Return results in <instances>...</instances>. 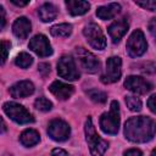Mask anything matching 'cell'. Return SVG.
<instances>
[{"instance_id": "obj_1", "label": "cell", "mask_w": 156, "mask_h": 156, "mask_svg": "<svg viewBox=\"0 0 156 156\" xmlns=\"http://www.w3.org/2000/svg\"><path fill=\"white\" fill-rule=\"evenodd\" d=\"M124 135L133 143L150 141L155 135V122L144 116L132 117L124 124Z\"/></svg>"}, {"instance_id": "obj_2", "label": "cell", "mask_w": 156, "mask_h": 156, "mask_svg": "<svg viewBox=\"0 0 156 156\" xmlns=\"http://www.w3.org/2000/svg\"><path fill=\"white\" fill-rule=\"evenodd\" d=\"M84 130H85V139H87L91 156H102L107 150L108 143L102 138H100V135L96 133L90 117H88V119L85 121Z\"/></svg>"}, {"instance_id": "obj_3", "label": "cell", "mask_w": 156, "mask_h": 156, "mask_svg": "<svg viewBox=\"0 0 156 156\" xmlns=\"http://www.w3.org/2000/svg\"><path fill=\"white\" fill-rule=\"evenodd\" d=\"M119 105L118 102L115 100L111 102V107L108 112H105L101 115L100 117V128L104 133L110 134V135H115L118 132L119 128Z\"/></svg>"}, {"instance_id": "obj_4", "label": "cell", "mask_w": 156, "mask_h": 156, "mask_svg": "<svg viewBox=\"0 0 156 156\" xmlns=\"http://www.w3.org/2000/svg\"><path fill=\"white\" fill-rule=\"evenodd\" d=\"M4 111L13 122H16L18 124H27V123L34 122V118L29 113V111H27L22 105L17 104V102H13V101L5 102Z\"/></svg>"}, {"instance_id": "obj_5", "label": "cell", "mask_w": 156, "mask_h": 156, "mask_svg": "<svg viewBox=\"0 0 156 156\" xmlns=\"http://www.w3.org/2000/svg\"><path fill=\"white\" fill-rule=\"evenodd\" d=\"M147 49V43L144 33L140 29L134 30L127 40V51L130 57L141 56Z\"/></svg>"}, {"instance_id": "obj_6", "label": "cell", "mask_w": 156, "mask_h": 156, "mask_svg": "<svg viewBox=\"0 0 156 156\" xmlns=\"http://www.w3.org/2000/svg\"><path fill=\"white\" fill-rule=\"evenodd\" d=\"M83 34L89 43L90 46H93L96 50H104L106 46V38L100 29V27L96 23H89L84 27Z\"/></svg>"}, {"instance_id": "obj_7", "label": "cell", "mask_w": 156, "mask_h": 156, "mask_svg": "<svg viewBox=\"0 0 156 156\" xmlns=\"http://www.w3.org/2000/svg\"><path fill=\"white\" fill-rule=\"evenodd\" d=\"M57 73L66 80H77L79 78V71L71 56H62L57 62Z\"/></svg>"}, {"instance_id": "obj_8", "label": "cell", "mask_w": 156, "mask_h": 156, "mask_svg": "<svg viewBox=\"0 0 156 156\" xmlns=\"http://www.w3.org/2000/svg\"><path fill=\"white\" fill-rule=\"evenodd\" d=\"M122 61L117 56H112L106 61V71L105 74L101 76V82L105 84L115 83L121 78L122 74Z\"/></svg>"}, {"instance_id": "obj_9", "label": "cell", "mask_w": 156, "mask_h": 156, "mask_svg": "<svg viewBox=\"0 0 156 156\" xmlns=\"http://www.w3.org/2000/svg\"><path fill=\"white\" fill-rule=\"evenodd\" d=\"M48 134L55 141H65L69 138L71 128L62 119H52L48 126Z\"/></svg>"}, {"instance_id": "obj_10", "label": "cell", "mask_w": 156, "mask_h": 156, "mask_svg": "<svg viewBox=\"0 0 156 156\" xmlns=\"http://www.w3.org/2000/svg\"><path fill=\"white\" fill-rule=\"evenodd\" d=\"M29 49L32 51H34L40 57H46V56H50L52 54L51 45H50L48 38L43 34H37L30 39Z\"/></svg>"}, {"instance_id": "obj_11", "label": "cell", "mask_w": 156, "mask_h": 156, "mask_svg": "<svg viewBox=\"0 0 156 156\" xmlns=\"http://www.w3.org/2000/svg\"><path fill=\"white\" fill-rule=\"evenodd\" d=\"M77 55L79 57L80 65H82L84 71H87L88 73H95L99 71L100 61L91 52L84 50L83 48H77Z\"/></svg>"}, {"instance_id": "obj_12", "label": "cell", "mask_w": 156, "mask_h": 156, "mask_svg": "<svg viewBox=\"0 0 156 156\" xmlns=\"http://www.w3.org/2000/svg\"><path fill=\"white\" fill-rule=\"evenodd\" d=\"M124 87L128 90H130V91H133L135 94H139V95L146 94L152 89V84L151 83H149L147 80H145L144 78L138 77V76L127 77V79L124 82Z\"/></svg>"}, {"instance_id": "obj_13", "label": "cell", "mask_w": 156, "mask_h": 156, "mask_svg": "<svg viewBox=\"0 0 156 156\" xmlns=\"http://www.w3.org/2000/svg\"><path fill=\"white\" fill-rule=\"evenodd\" d=\"M128 28H129V23L126 18H121L118 21H115L112 24H110L107 30L112 39V43H118L123 38V35L127 33Z\"/></svg>"}, {"instance_id": "obj_14", "label": "cell", "mask_w": 156, "mask_h": 156, "mask_svg": "<svg viewBox=\"0 0 156 156\" xmlns=\"http://www.w3.org/2000/svg\"><path fill=\"white\" fill-rule=\"evenodd\" d=\"M9 91L12 98H16V99L27 98L34 93V85L29 80H21V82H17L16 84H13Z\"/></svg>"}, {"instance_id": "obj_15", "label": "cell", "mask_w": 156, "mask_h": 156, "mask_svg": "<svg viewBox=\"0 0 156 156\" xmlns=\"http://www.w3.org/2000/svg\"><path fill=\"white\" fill-rule=\"evenodd\" d=\"M49 90L60 100H66L68 98H71V95L74 91L73 85L71 84H66L60 80H55L51 83V85L49 87Z\"/></svg>"}, {"instance_id": "obj_16", "label": "cell", "mask_w": 156, "mask_h": 156, "mask_svg": "<svg viewBox=\"0 0 156 156\" xmlns=\"http://www.w3.org/2000/svg\"><path fill=\"white\" fill-rule=\"evenodd\" d=\"M30 28L32 24L27 17H20L12 24V32L18 39H26L29 35Z\"/></svg>"}, {"instance_id": "obj_17", "label": "cell", "mask_w": 156, "mask_h": 156, "mask_svg": "<svg viewBox=\"0 0 156 156\" xmlns=\"http://www.w3.org/2000/svg\"><path fill=\"white\" fill-rule=\"evenodd\" d=\"M66 7L72 16H80L89 11L90 4L88 1H80V0H67Z\"/></svg>"}, {"instance_id": "obj_18", "label": "cell", "mask_w": 156, "mask_h": 156, "mask_svg": "<svg viewBox=\"0 0 156 156\" xmlns=\"http://www.w3.org/2000/svg\"><path fill=\"white\" fill-rule=\"evenodd\" d=\"M119 11H121V5L117 4V2H111V4H108V5L98 7V10H96V16H98L100 20L106 21V20L113 18Z\"/></svg>"}, {"instance_id": "obj_19", "label": "cell", "mask_w": 156, "mask_h": 156, "mask_svg": "<svg viewBox=\"0 0 156 156\" xmlns=\"http://www.w3.org/2000/svg\"><path fill=\"white\" fill-rule=\"evenodd\" d=\"M38 15H39V18L43 22H51L57 16V9H56L55 5H52L50 2H46V4L40 6L39 11H38Z\"/></svg>"}, {"instance_id": "obj_20", "label": "cell", "mask_w": 156, "mask_h": 156, "mask_svg": "<svg viewBox=\"0 0 156 156\" xmlns=\"http://www.w3.org/2000/svg\"><path fill=\"white\" fill-rule=\"evenodd\" d=\"M40 140V135L37 130L34 129H26L21 135H20V141L22 145L30 147L35 144H38Z\"/></svg>"}, {"instance_id": "obj_21", "label": "cell", "mask_w": 156, "mask_h": 156, "mask_svg": "<svg viewBox=\"0 0 156 156\" xmlns=\"http://www.w3.org/2000/svg\"><path fill=\"white\" fill-rule=\"evenodd\" d=\"M50 33L54 37H68L72 33V26L68 23H60L56 26H52L50 28Z\"/></svg>"}, {"instance_id": "obj_22", "label": "cell", "mask_w": 156, "mask_h": 156, "mask_svg": "<svg viewBox=\"0 0 156 156\" xmlns=\"http://www.w3.org/2000/svg\"><path fill=\"white\" fill-rule=\"evenodd\" d=\"M15 63H16L18 67H21V68H28V67L33 63V57H32L29 54H27V52H21V54L16 57Z\"/></svg>"}, {"instance_id": "obj_23", "label": "cell", "mask_w": 156, "mask_h": 156, "mask_svg": "<svg viewBox=\"0 0 156 156\" xmlns=\"http://www.w3.org/2000/svg\"><path fill=\"white\" fill-rule=\"evenodd\" d=\"M87 94H88V96H89L93 101H95V102H98V104H104V102L107 100L106 93H104V91H101V90H98V89H91V90H89Z\"/></svg>"}, {"instance_id": "obj_24", "label": "cell", "mask_w": 156, "mask_h": 156, "mask_svg": "<svg viewBox=\"0 0 156 156\" xmlns=\"http://www.w3.org/2000/svg\"><path fill=\"white\" fill-rule=\"evenodd\" d=\"M126 104L130 111L136 112L141 110V101L136 96H126Z\"/></svg>"}, {"instance_id": "obj_25", "label": "cell", "mask_w": 156, "mask_h": 156, "mask_svg": "<svg viewBox=\"0 0 156 156\" xmlns=\"http://www.w3.org/2000/svg\"><path fill=\"white\" fill-rule=\"evenodd\" d=\"M34 106H35L37 110L43 111V112H46V111H50V110H51L52 104H51V101H49L46 98L41 96V98H38V99L35 100Z\"/></svg>"}, {"instance_id": "obj_26", "label": "cell", "mask_w": 156, "mask_h": 156, "mask_svg": "<svg viewBox=\"0 0 156 156\" xmlns=\"http://www.w3.org/2000/svg\"><path fill=\"white\" fill-rule=\"evenodd\" d=\"M11 44L7 40H0V65H4L7 60Z\"/></svg>"}, {"instance_id": "obj_27", "label": "cell", "mask_w": 156, "mask_h": 156, "mask_svg": "<svg viewBox=\"0 0 156 156\" xmlns=\"http://www.w3.org/2000/svg\"><path fill=\"white\" fill-rule=\"evenodd\" d=\"M135 4L141 6L143 9L150 10V11H155V7H156V2L155 1H135Z\"/></svg>"}, {"instance_id": "obj_28", "label": "cell", "mask_w": 156, "mask_h": 156, "mask_svg": "<svg viewBox=\"0 0 156 156\" xmlns=\"http://www.w3.org/2000/svg\"><path fill=\"white\" fill-rule=\"evenodd\" d=\"M123 156H143V152L139 149H129L123 154Z\"/></svg>"}, {"instance_id": "obj_29", "label": "cell", "mask_w": 156, "mask_h": 156, "mask_svg": "<svg viewBox=\"0 0 156 156\" xmlns=\"http://www.w3.org/2000/svg\"><path fill=\"white\" fill-rule=\"evenodd\" d=\"M6 24V16H5V10L4 7L0 5V30L5 27Z\"/></svg>"}, {"instance_id": "obj_30", "label": "cell", "mask_w": 156, "mask_h": 156, "mask_svg": "<svg viewBox=\"0 0 156 156\" xmlns=\"http://www.w3.org/2000/svg\"><path fill=\"white\" fill-rule=\"evenodd\" d=\"M39 71L41 72L43 76H46L48 73H50V66L48 63H40L39 65Z\"/></svg>"}, {"instance_id": "obj_31", "label": "cell", "mask_w": 156, "mask_h": 156, "mask_svg": "<svg viewBox=\"0 0 156 156\" xmlns=\"http://www.w3.org/2000/svg\"><path fill=\"white\" fill-rule=\"evenodd\" d=\"M155 98H156V95L152 94L149 98V100H147V106H149V108H150L151 112H155Z\"/></svg>"}, {"instance_id": "obj_32", "label": "cell", "mask_w": 156, "mask_h": 156, "mask_svg": "<svg viewBox=\"0 0 156 156\" xmlns=\"http://www.w3.org/2000/svg\"><path fill=\"white\" fill-rule=\"evenodd\" d=\"M51 156H68V154L65 151V150H62V149H54L52 151H51Z\"/></svg>"}, {"instance_id": "obj_33", "label": "cell", "mask_w": 156, "mask_h": 156, "mask_svg": "<svg viewBox=\"0 0 156 156\" xmlns=\"http://www.w3.org/2000/svg\"><path fill=\"white\" fill-rule=\"evenodd\" d=\"M6 130H7V128H6V124H5L4 119L0 117V134H1V133H5Z\"/></svg>"}, {"instance_id": "obj_34", "label": "cell", "mask_w": 156, "mask_h": 156, "mask_svg": "<svg viewBox=\"0 0 156 156\" xmlns=\"http://www.w3.org/2000/svg\"><path fill=\"white\" fill-rule=\"evenodd\" d=\"M155 22H156V20L152 18V21H151L150 24H149V28H150V32H151L152 35H155Z\"/></svg>"}, {"instance_id": "obj_35", "label": "cell", "mask_w": 156, "mask_h": 156, "mask_svg": "<svg viewBox=\"0 0 156 156\" xmlns=\"http://www.w3.org/2000/svg\"><path fill=\"white\" fill-rule=\"evenodd\" d=\"M12 4H15L17 6H26L28 4V1H15V0H12Z\"/></svg>"}, {"instance_id": "obj_36", "label": "cell", "mask_w": 156, "mask_h": 156, "mask_svg": "<svg viewBox=\"0 0 156 156\" xmlns=\"http://www.w3.org/2000/svg\"><path fill=\"white\" fill-rule=\"evenodd\" d=\"M151 156H155V150L152 151V154H151Z\"/></svg>"}]
</instances>
